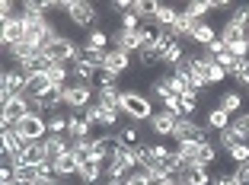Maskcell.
Segmentation results:
<instances>
[{
  "label": "cell",
  "instance_id": "obj_18",
  "mask_svg": "<svg viewBox=\"0 0 249 185\" xmlns=\"http://www.w3.org/2000/svg\"><path fill=\"white\" fill-rule=\"evenodd\" d=\"M45 153H48V163H54V160H58V156H64V153H71V137H67V134H48V137H45Z\"/></svg>",
  "mask_w": 249,
  "mask_h": 185
},
{
  "label": "cell",
  "instance_id": "obj_40",
  "mask_svg": "<svg viewBox=\"0 0 249 185\" xmlns=\"http://www.w3.org/2000/svg\"><path fill=\"white\" fill-rule=\"evenodd\" d=\"M109 13H115L118 19H122L124 13H131V0H112V3H109Z\"/></svg>",
  "mask_w": 249,
  "mask_h": 185
},
{
  "label": "cell",
  "instance_id": "obj_4",
  "mask_svg": "<svg viewBox=\"0 0 249 185\" xmlns=\"http://www.w3.org/2000/svg\"><path fill=\"white\" fill-rule=\"evenodd\" d=\"M26 83H29V74H22L19 67H13V64L3 67V74H0V96H3V102L22 96L26 93Z\"/></svg>",
  "mask_w": 249,
  "mask_h": 185
},
{
  "label": "cell",
  "instance_id": "obj_1",
  "mask_svg": "<svg viewBox=\"0 0 249 185\" xmlns=\"http://www.w3.org/2000/svg\"><path fill=\"white\" fill-rule=\"evenodd\" d=\"M58 13L67 16L73 29H83V32H93L99 29V7L96 3H87V0H64L58 7Z\"/></svg>",
  "mask_w": 249,
  "mask_h": 185
},
{
  "label": "cell",
  "instance_id": "obj_46",
  "mask_svg": "<svg viewBox=\"0 0 249 185\" xmlns=\"http://www.w3.org/2000/svg\"><path fill=\"white\" fill-rule=\"evenodd\" d=\"M160 185H179V182H176V179H166V182H160Z\"/></svg>",
  "mask_w": 249,
  "mask_h": 185
},
{
  "label": "cell",
  "instance_id": "obj_41",
  "mask_svg": "<svg viewBox=\"0 0 249 185\" xmlns=\"http://www.w3.org/2000/svg\"><path fill=\"white\" fill-rule=\"evenodd\" d=\"M211 185H240V182H236L233 172H214V176H211Z\"/></svg>",
  "mask_w": 249,
  "mask_h": 185
},
{
  "label": "cell",
  "instance_id": "obj_6",
  "mask_svg": "<svg viewBox=\"0 0 249 185\" xmlns=\"http://www.w3.org/2000/svg\"><path fill=\"white\" fill-rule=\"evenodd\" d=\"M48 54H52V61L54 64H64V67H71L73 61L83 54V45L77 42V38H71V35H58V42L48 48Z\"/></svg>",
  "mask_w": 249,
  "mask_h": 185
},
{
  "label": "cell",
  "instance_id": "obj_22",
  "mask_svg": "<svg viewBox=\"0 0 249 185\" xmlns=\"http://www.w3.org/2000/svg\"><path fill=\"white\" fill-rule=\"evenodd\" d=\"M67 137H71V141H80V137H93V125L87 121V115H83V112H71Z\"/></svg>",
  "mask_w": 249,
  "mask_h": 185
},
{
  "label": "cell",
  "instance_id": "obj_19",
  "mask_svg": "<svg viewBox=\"0 0 249 185\" xmlns=\"http://www.w3.org/2000/svg\"><path fill=\"white\" fill-rule=\"evenodd\" d=\"M80 163H83V160L77 153H64V156H58L52 166H54V176H58L61 182H67L71 176H77V172H80Z\"/></svg>",
  "mask_w": 249,
  "mask_h": 185
},
{
  "label": "cell",
  "instance_id": "obj_43",
  "mask_svg": "<svg viewBox=\"0 0 249 185\" xmlns=\"http://www.w3.org/2000/svg\"><path fill=\"white\" fill-rule=\"evenodd\" d=\"M124 185H150V179H147V172H144V169H134L131 176L124 179Z\"/></svg>",
  "mask_w": 249,
  "mask_h": 185
},
{
  "label": "cell",
  "instance_id": "obj_36",
  "mask_svg": "<svg viewBox=\"0 0 249 185\" xmlns=\"http://www.w3.org/2000/svg\"><path fill=\"white\" fill-rule=\"evenodd\" d=\"M224 156H230V160H233V166H240V163H249V141H240L236 147H230Z\"/></svg>",
  "mask_w": 249,
  "mask_h": 185
},
{
  "label": "cell",
  "instance_id": "obj_11",
  "mask_svg": "<svg viewBox=\"0 0 249 185\" xmlns=\"http://www.w3.org/2000/svg\"><path fill=\"white\" fill-rule=\"evenodd\" d=\"M26 115H29V99L16 96V99H7V102H3V115H0V121H3V128H16Z\"/></svg>",
  "mask_w": 249,
  "mask_h": 185
},
{
  "label": "cell",
  "instance_id": "obj_37",
  "mask_svg": "<svg viewBox=\"0 0 249 185\" xmlns=\"http://www.w3.org/2000/svg\"><path fill=\"white\" fill-rule=\"evenodd\" d=\"M71 153H77L80 160H89L93 156V137H80V141L71 144Z\"/></svg>",
  "mask_w": 249,
  "mask_h": 185
},
{
  "label": "cell",
  "instance_id": "obj_35",
  "mask_svg": "<svg viewBox=\"0 0 249 185\" xmlns=\"http://www.w3.org/2000/svg\"><path fill=\"white\" fill-rule=\"evenodd\" d=\"M214 144H217V147L224 150V153H227L230 147H236V144H240V134H236L233 128H224V131H217V137H214Z\"/></svg>",
  "mask_w": 249,
  "mask_h": 185
},
{
  "label": "cell",
  "instance_id": "obj_12",
  "mask_svg": "<svg viewBox=\"0 0 249 185\" xmlns=\"http://www.w3.org/2000/svg\"><path fill=\"white\" fill-rule=\"evenodd\" d=\"M77 179H80V185H103L106 182V163H103V160H96V156L83 160Z\"/></svg>",
  "mask_w": 249,
  "mask_h": 185
},
{
  "label": "cell",
  "instance_id": "obj_28",
  "mask_svg": "<svg viewBox=\"0 0 249 185\" xmlns=\"http://www.w3.org/2000/svg\"><path fill=\"white\" fill-rule=\"evenodd\" d=\"M118 99H122V86H96V102L109 105V109H118Z\"/></svg>",
  "mask_w": 249,
  "mask_h": 185
},
{
  "label": "cell",
  "instance_id": "obj_47",
  "mask_svg": "<svg viewBox=\"0 0 249 185\" xmlns=\"http://www.w3.org/2000/svg\"><path fill=\"white\" fill-rule=\"evenodd\" d=\"M64 185H71V182H64Z\"/></svg>",
  "mask_w": 249,
  "mask_h": 185
},
{
  "label": "cell",
  "instance_id": "obj_5",
  "mask_svg": "<svg viewBox=\"0 0 249 185\" xmlns=\"http://www.w3.org/2000/svg\"><path fill=\"white\" fill-rule=\"evenodd\" d=\"M93 86L87 83H67L64 86V109L67 112H87L93 105Z\"/></svg>",
  "mask_w": 249,
  "mask_h": 185
},
{
  "label": "cell",
  "instance_id": "obj_16",
  "mask_svg": "<svg viewBox=\"0 0 249 185\" xmlns=\"http://www.w3.org/2000/svg\"><path fill=\"white\" fill-rule=\"evenodd\" d=\"M214 99H217V109H224L230 118H236V115L243 112V93L240 89H220Z\"/></svg>",
  "mask_w": 249,
  "mask_h": 185
},
{
  "label": "cell",
  "instance_id": "obj_23",
  "mask_svg": "<svg viewBox=\"0 0 249 185\" xmlns=\"http://www.w3.org/2000/svg\"><path fill=\"white\" fill-rule=\"evenodd\" d=\"M217 35H220V42L227 45V48L246 42V29H243V26H236V22H230V19H224V26L217 29Z\"/></svg>",
  "mask_w": 249,
  "mask_h": 185
},
{
  "label": "cell",
  "instance_id": "obj_26",
  "mask_svg": "<svg viewBox=\"0 0 249 185\" xmlns=\"http://www.w3.org/2000/svg\"><path fill=\"white\" fill-rule=\"evenodd\" d=\"M83 48H89V51H109V48H112L109 32H103V29L87 32V38H83Z\"/></svg>",
  "mask_w": 249,
  "mask_h": 185
},
{
  "label": "cell",
  "instance_id": "obj_30",
  "mask_svg": "<svg viewBox=\"0 0 249 185\" xmlns=\"http://www.w3.org/2000/svg\"><path fill=\"white\" fill-rule=\"evenodd\" d=\"M13 179H16V185H32V182L38 179V166L16 163V166H13Z\"/></svg>",
  "mask_w": 249,
  "mask_h": 185
},
{
  "label": "cell",
  "instance_id": "obj_27",
  "mask_svg": "<svg viewBox=\"0 0 249 185\" xmlns=\"http://www.w3.org/2000/svg\"><path fill=\"white\" fill-rule=\"evenodd\" d=\"M182 13L189 16V19H195V22H205V16L214 13V3L211 0H192V3L182 7Z\"/></svg>",
  "mask_w": 249,
  "mask_h": 185
},
{
  "label": "cell",
  "instance_id": "obj_20",
  "mask_svg": "<svg viewBox=\"0 0 249 185\" xmlns=\"http://www.w3.org/2000/svg\"><path fill=\"white\" fill-rule=\"evenodd\" d=\"M22 38H26V22H22V13L16 16V19H7L3 22V48H13V45H19Z\"/></svg>",
  "mask_w": 249,
  "mask_h": 185
},
{
  "label": "cell",
  "instance_id": "obj_29",
  "mask_svg": "<svg viewBox=\"0 0 249 185\" xmlns=\"http://www.w3.org/2000/svg\"><path fill=\"white\" fill-rule=\"evenodd\" d=\"M230 121H233V118H230V115H227L224 109H217V105H214V109L205 115V125L211 128L214 134H217V131H224V128H230Z\"/></svg>",
  "mask_w": 249,
  "mask_h": 185
},
{
  "label": "cell",
  "instance_id": "obj_10",
  "mask_svg": "<svg viewBox=\"0 0 249 185\" xmlns=\"http://www.w3.org/2000/svg\"><path fill=\"white\" fill-rule=\"evenodd\" d=\"M122 150V141H118V131H103V134H93V156L96 160H112V156Z\"/></svg>",
  "mask_w": 249,
  "mask_h": 185
},
{
  "label": "cell",
  "instance_id": "obj_3",
  "mask_svg": "<svg viewBox=\"0 0 249 185\" xmlns=\"http://www.w3.org/2000/svg\"><path fill=\"white\" fill-rule=\"evenodd\" d=\"M134 169H138V160L131 147H122L112 160H106V179H115V182H124Z\"/></svg>",
  "mask_w": 249,
  "mask_h": 185
},
{
  "label": "cell",
  "instance_id": "obj_24",
  "mask_svg": "<svg viewBox=\"0 0 249 185\" xmlns=\"http://www.w3.org/2000/svg\"><path fill=\"white\" fill-rule=\"evenodd\" d=\"M214 38H217V29H214L211 22H195V29H192L189 42H192V45H201V48H208Z\"/></svg>",
  "mask_w": 249,
  "mask_h": 185
},
{
  "label": "cell",
  "instance_id": "obj_2",
  "mask_svg": "<svg viewBox=\"0 0 249 185\" xmlns=\"http://www.w3.org/2000/svg\"><path fill=\"white\" fill-rule=\"evenodd\" d=\"M118 109H122V115L128 121H150L154 118V102H150V96L147 93H141V89H122V99H118Z\"/></svg>",
  "mask_w": 249,
  "mask_h": 185
},
{
  "label": "cell",
  "instance_id": "obj_7",
  "mask_svg": "<svg viewBox=\"0 0 249 185\" xmlns=\"http://www.w3.org/2000/svg\"><path fill=\"white\" fill-rule=\"evenodd\" d=\"M109 38H112V48L128 51V54H138L141 48H144V35H141V29H122V26H115V29L109 32Z\"/></svg>",
  "mask_w": 249,
  "mask_h": 185
},
{
  "label": "cell",
  "instance_id": "obj_34",
  "mask_svg": "<svg viewBox=\"0 0 249 185\" xmlns=\"http://www.w3.org/2000/svg\"><path fill=\"white\" fill-rule=\"evenodd\" d=\"M67 125H71V112H54V115H48V134H67Z\"/></svg>",
  "mask_w": 249,
  "mask_h": 185
},
{
  "label": "cell",
  "instance_id": "obj_13",
  "mask_svg": "<svg viewBox=\"0 0 249 185\" xmlns=\"http://www.w3.org/2000/svg\"><path fill=\"white\" fill-rule=\"evenodd\" d=\"M176 121H179L176 112L160 109V112H154V118L147 121V125H150V131H154L157 137H173V131H176Z\"/></svg>",
  "mask_w": 249,
  "mask_h": 185
},
{
  "label": "cell",
  "instance_id": "obj_17",
  "mask_svg": "<svg viewBox=\"0 0 249 185\" xmlns=\"http://www.w3.org/2000/svg\"><path fill=\"white\" fill-rule=\"evenodd\" d=\"M96 77H99V67H93L89 61L77 58V61L71 64V83H87V86H93Z\"/></svg>",
  "mask_w": 249,
  "mask_h": 185
},
{
  "label": "cell",
  "instance_id": "obj_44",
  "mask_svg": "<svg viewBox=\"0 0 249 185\" xmlns=\"http://www.w3.org/2000/svg\"><path fill=\"white\" fill-rule=\"evenodd\" d=\"M233 176H236V182H240V185H249V163L233 166Z\"/></svg>",
  "mask_w": 249,
  "mask_h": 185
},
{
  "label": "cell",
  "instance_id": "obj_38",
  "mask_svg": "<svg viewBox=\"0 0 249 185\" xmlns=\"http://www.w3.org/2000/svg\"><path fill=\"white\" fill-rule=\"evenodd\" d=\"M230 128L240 134V141H249V112H240V115L230 121Z\"/></svg>",
  "mask_w": 249,
  "mask_h": 185
},
{
  "label": "cell",
  "instance_id": "obj_21",
  "mask_svg": "<svg viewBox=\"0 0 249 185\" xmlns=\"http://www.w3.org/2000/svg\"><path fill=\"white\" fill-rule=\"evenodd\" d=\"M19 160H22V163H29V166H42V163H48L45 144H42V141H26V144H22Z\"/></svg>",
  "mask_w": 249,
  "mask_h": 185
},
{
  "label": "cell",
  "instance_id": "obj_9",
  "mask_svg": "<svg viewBox=\"0 0 249 185\" xmlns=\"http://www.w3.org/2000/svg\"><path fill=\"white\" fill-rule=\"evenodd\" d=\"M87 121L93 128H103V131H112V128L118 125V115H122V109H109V105H99V102H93L87 112Z\"/></svg>",
  "mask_w": 249,
  "mask_h": 185
},
{
  "label": "cell",
  "instance_id": "obj_8",
  "mask_svg": "<svg viewBox=\"0 0 249 185\" xmlns=\"http://www.w3.org/2000/svg\"><path fill=\"white\" fill-rule=\"evenodd\" d=\"M16 131H19L22 141H45V137H48V115H36V112H29V115L16 125Z\"/></svg>",
  "mask_w": 249,
  "mask_h": 185
},
{
  "label": "cell",
  "instance_id": "obj_42",
  "mask_svg": "<svg viewBox=\"0 0 249 185\" xmlns=\"http://www.w3.org/2000/svg\"><path fill=\"white\" fill-rule=\"evenodd\" d=\"M118 26H122V29H141L144 22H141V19H138V16H134V13H124L122 19H118Z\"/></svg>",
  "mask_w": 249,
  "mask_h": 185
},
{
  "label": "cell",
  "instance_id": "obj_15",
  "mask_svg": "<svg viewBox=\"0 0 249 185\" xmlns=\"http://www.w3.org/2000/svg\"><path fill=\"white\" fill-rule=\"evenodd\" d=\"M103 70H109V74H115V77L128 74V70H131V54L118 51V48H109V51H106V67Z\"/></svg>",
  "mask_w": 249,
  "mask_h": 185
},
{
  "label": "cell",
  "instance_id": "obj_25",
  "mask_svg": "<svg viewBox=\"0 0 249 185\" xmlns=\"http://www.w3.org/2000/svg\"><path fill=\"white\" fill-rule=\"evenodd\" d=\"M118 141H122V147H144V134H141L138 121H131V125H122V131H118Z\"/></svg>",
  "mask_w": 249,
  "mask_h": 185
},
{
  "label": "cell",
  "instance_id": "obj_31",
  "mask_svg": "<svg viewBox=\"0 0 249 185\" xmlns=\"http://www.w3.org/2000/svg\"><path fill=\"white\" fill-rule=\"evenodd\" d=\"M45 77L52 80V86H67V83H71V67H64V64H52L48 70H45Z\"/></svg>",
  "mask_w": 249,
  "mask_h": 185
},
{
  "label": "cell",
  "instance_id": "obj_45",
  "mask_svg": "<svg viewBox=\"0 0 249 185\" xmlns=\"http://www.w3.org/2000/svg\"><path fill=\"white\" fill-rule=\"evenodd\" d=\"M103 185H124V182H115V179H106Z\"/></svg>",
  "mask_w": 249,
  "mask_h": 185
},
{
  "label": "cell",
  "instance_id": "obj_39",
  "mask_svg": "<svg viewBox=\"0 0 249 185\" xmlns=\"http://www.w3.org/2000/svg\"><path fill=\"white\" fill-rule=\"evenodd\" d=\"M224 80H227V70H224V67L214 61L211 70H208V86H217V83H224Z\"/></svg>",
  "mask_w": 249,
  "mask_h": 185
},
{
  "label": "cell",
  "instance_id": "obj_33",
  "mask_svg": "<svg viewBox=\"0 0 249 185\" xmlns=\"http://www.w3.org/2000/svg\"><path fill=\"white\" fill-rule=\"evenodd\" d=\"M230 80L236 83L240 89H249V58H240L233 67V74H230Z\"/></svg>",
  "mask_w": 249,
  "mask_h": 185
},
{
  "label": "cell",
  "instance_id": "obj_14",
  "mask_svg": "<svg viewBox=\"0 0 249 185\" xmlns=\"http://www.w3.org/2000/svg\"><path fill=\"white\" fill-rule=\"evenodd\" d=\"M173 179H176L179 185H211V172H208L205 166H195V163H185Z\"/></svg>",
  "mask_w": 249,
  "mask_h": 185
},
{
  "label": "cell",
  "instance_id": "obj_32",
  "mask_svg": "<svg viewBox=\"0 0 249 185\" xmlns=\"http://www.w3.org/2000/svg\"><path fill=\"white\" fill-rule=\"evenodd\" d=\"M134 58H138V67H141V70H150V67L163 64V58H160V51H157V48H141Z\"/></svg>",
  "mask_w": 249,
  "mask_h": 185
}]
</instances>
